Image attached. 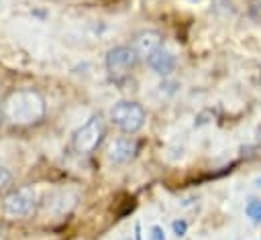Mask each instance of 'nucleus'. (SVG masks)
<instances>
[{
    "label": "nucleus",
    "instance_id": "obj_1",
    "mask_svg": "<svg viewBox=\"0 0 261 240\" xmlns=\"http://www.w3.org/2000/svg\"><path fill=\"white\" fill-rule=\"evenodd\" d=\"M4 114L12 124H33L43 118L45 102L33 89H18L8 96L4 104Z\"/></svg>",
    "mask_w": 261,
    "mask_h": 240
},
{
    "label": "nucleus",
    "instance_id": "obj_2",
    "mask_svg": "<svg viewBox=\"0 0 261 240\" xmlns=\"http://www.w3.org/2000/svg\"><path fill=\"white\" fill-rule=\"evenodd\" d=\"M104 136H106V122L100 114H94L86 124H82L73 132V148L80 155H90L100 146Z\"/></svg>",
    "mask_w": 261,
    "mask_h": 240
},
{
    "label": "nucleus",
    "instance_id": "obj_3",
    "mask_svg": "<svg viewBox=\"0 0 261 240\" xmlns=\"http://www.w3.org/2000/svg\"><path fill=\"white\" fill-rule=\"evenodd\" d=\"M110 116H112V122L126 134L139 132L145 124V108L128 100H120L118 104H114Z\"/></svg>",
    "mask_w": 261,
    "mask_h": 240
},
{
    "label": "nucleus",
    "instance_id": "obj_4",
    "mask_svg": "<svg viewBox=\"0 0 261 240\" xmlns=\"http://www.w3.org/2000/svg\"><path fill=\"white\" fill-rule=\"evenodd\" d=\"M139 63V53L135 51L133 45H118L108 51L106 55V69L112 79H122L126 77Z\"/></svg>",
    "mask_w": 261,
    "mask_h": 240
},
{
    "label": "nucleus",
    "instance_id": "obj_5",
    "mask_svg": "<svg viewBox=\"0 0 261 240\" xmlns=\"http://www.w3.org/2000/svg\"><path fill=\"white\" fill-rule=\"evenodd\" d=\"M35 203H37V193L33 187H18L14 191H10L4 201H2V207L8 216L12 218H22V216H29L33 209H35Z\"/></svg>",
    "mask_w": 261,
    "mask_h": 240
},
{
    "label": "nucleus",
    "instance_id": "obj_6",
    "mask_svg": "<svg viewBox=\"0 0 261 240\" xmlns=\"http://www.w3.org/2000/svg\"><path fill=\"white\" fill-rule=\"evenodd\" d=\"M139 151V142L133 136H120L110 142L108 146V157L114 163H128Z\"/></svg>",
    "mask_w": 261,
    "mask_h": 240
},
{
    "label": "nucleus",
    "instance_id": "obj_7",
    "mask_svg": "<svg viewBox=\"0 0 261 240\" xmlns=\"http://www.w3.org/2000/svg\"><path fill=\"white\" fill-rule=\"evenodd\" d=\"M147 65H149L155 73H159V75H169V73L175 69V57H173L169 51H165L163 47H159V49H155V51L147 57Z\"/></svg>",
    "mask_w": 261,
    "mask_h": 240
},
{
    "label": "nucleus",
    "instance_id": "obj_8",
    "mask_svg": "<svg viewBox=\"0 0 261 240\" xmlns=\"http://www.w3.org/2000/svg\"><path fill=\"white\" fill-rule=\"evenodd\" d=\"M135 51L139 53V55H145V57H149L155 49H159L161 47V37H159V33H155V31H147V33H141V35H137V39H135Z\"/></svg>",
    "mask_w": 261,
    "mask_h": 240
},
{
    "label": "nucleus",
    "instance_id": "obj_9",
    "mask_svg": "<svg viewBox=\"0 0 261 240\" xmlns=\"http://www.w3.org/2000/svg\"><path fill=\"white\" fill-rule=\"evenodd\" d=\"M245 214H247L253 222H261V199H259V197L249 199L247 205H245Z\"/></svg>",
    "mask_w": 261,
    "mask_h": 240
},
{
    "label": "nucleus",
    "instance_id": "obj_10",
    "mask_svg": "<svg viewBox=\"0 0 261 240\" xmlns=\"http://www.w3.org/2000/svg\"><path fill=\"white\" fill-rule=\"evenodd\" d=\"M249 16L255 22H261V0H249Z\"/></svg>",
    "mask_w": 261,
    "mask_h": 240
},
{
    "label": "nucleus",
    "instance_id": "obj_11",
    "mask_svg": "<svg viewBox=\"0 0 261 240\" xmlns=\"http://www.w3.org/2000/svg\"><path fill=\"white\" fill-rule=\"evenodd\" d=\"M10 183H12V173L4 165H0V187H6Z\"/></svg>",
    "mask_w": 261,
    "mask_h": 240
},
{
    "label": "nucleus",
    "instance_id": "obj_12",
    "mask_svg": "<svg viewBox=\"0 0 261 240\" xmlns=\"http://www.w3.org/2000/svg\"><path fill=\"white\" fill-rule=\"evenodd\" d=\"M186 230H188V224H186L184 220H175V222H173V232H175V236H184Z\"/></svg>",
    "mask_w": 261,
    "mask_h": 240
},
{
    "label": "nucleus",
    "instance_id": "obj_13",
    "mask_svg": "<svg viewBox=\"0 0 261 240\" xmlns=\"http://www.w3.org/2000/svg\"><path fill=\"white\" fill-rule=\"evenodd\" d=\"M149 236H151V240H165V232H163L161 226H153Z\"/></svg>",
    "mask_w": 261,
    "mask_h": 240
},
{
    "label": "nucleus",
    "instance_id": "obj_14",
    "mask_svg": "<svg viewBox=\"0 0 261 240\" xmlns=\"http://www.w3.org/2000/svg\"><path fill=\"white\" fill-rule=\"evenodd\" d=\"M259 146H261V128H259Z\"/></svg>",
    "mask_w": 261,
    "mask_h": 240
},
{
    "label": "nucleus",
    "instance_id": "obj_15",
    "mask_svg": "<svg viewBox=\"0 0 261 240\" xmlns=\"http://www.w3.org/2000/svg\"><path fill=\"white\" fill-rule=\"evenodd\" d=\"M120 240H130V238H120Z\"/></svg>",
    "mask_w": 261,
    "mask_h": 240
}]
</instances>
